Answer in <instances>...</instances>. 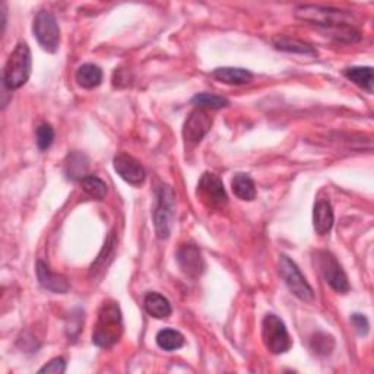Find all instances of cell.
I'll return each mask as SVG.
<instances>
[{"mask_svg": "<svg viewBox=\"0 0 374 374\" xmlns=\"http://www.w3.org/2000/svg\"><path fill=\"white\" fill-rule=\"evenodd\" d=\"M78 85L85 90H94L103 82V70L92 63L82 65L76 72Z\"/></svg>", "mask_w": 374, "mask_h": 374, "instance_id": "cell-19", "label": "cell"}, {"mask_svg": "<svg viewBox=\"0 0 374 374\" xmlns=\"http://www.w3.org/2000/svg\"><path fill=\"white\" fill-rule=\"evenodd\" d=\"M351 322H353V324H354L357 332L360 335L366 336L368 333L370 324H368V320H367V318L364 315H358V313H355V315H353V318H351Z\"/></svg>", "mask_w": 374, "mask_h": 374, "instance_id": "cell-28", "label": "cell"}, {"mask_svg": "<svg viewBox=\"0 0 374 374\" xmlns=\"http://www.w3.org/2000/svg\"><path fill=\"white\" fill-rule=\"evenodd\" d=\"M295 18L309 22L311 25L324 28L332 32V35H335V39L337 40L354 43L361 39L360 34L354 28L357 23L355 17L346 10L315 5H303L295 8Z\"/></svg>", "mask_w": 374, "mask_h": 374, "instance_id": "cell-1", "label": "cell"}, {"mask_svg": "<svg viewBox=\"0 0 374 374\" xmlns=\"http://www.w3.org/2000/svg\"><path fill=\"white\" fill-rule=\"evenodd\" d=\"M212 125V116L207 110H203V108L193 110L183 125V138L189 147H195L207 136Z\"/></svg>", "mask_w": 374, "mask_h": 374, "instance_id": "cell-10", "label": "cell"}, {"mask_svg": "<svg viewBox=\"0 0 374 374\" xmlns=\"http://www.w3.org/2000/svg\"><path fill=\"white\" fill-rule=\"evenodd\" d=\"M212 76L227 85H245L253 79V74L241 67H218L212 72Z\"/></svg>", "mask_w": 374, "mask_h": 374, "instance_id": "cell-15", "label": "cell"}, {"mask_svg": "<svg viewBox=\"0 0 374 374\" xmlns=\"http://www.w3.org/2000/svg\"><path fill=\"white\" fill-rule=\"evenodd\" d=\"M191 103L198 108H212V110H218V108H224L230 104V101L224 98V96L209 94V92L196 94L191 98Z\"/></svg>", "mask_w": 374, "mask_h": 374, "instance_id": "cell-23", "label": "cell"}, {"mask_svg": "<svg viewBox=\"0 0 374 374\" xmlns=\"http://www.w3.org/2000/svg\"><path fill=\"white\" fill-rule=\"evenodd\" d=\"M318 267L322 272V276L329 284L333 291L340 294H346L349 291L348 276L344 272L340 262L329 251H319L318 253Z\"/></svg>", "mask_w": 374, "mask_h": 374, "instance_id": "cell-9", "label": "cell"}, {"mask_svg": "<svg viewBox=\"0 0 374 374\" xmlns=\"http://www.w3.org/2000/svg\"><path fill=\"white\" fill-rule=\"evenodd\" d=\"M35 272H37L39 282L43 288L48 289V291L56 293V294H66L69 291V282L63 275L54 273L48 264H45L43 260L37 262V267H35Z\"/></svg>", "mask_w": 374, "mask_h": 374, "instance_id": "cell-13", "label": "cell"}, {"mask_svg": "<svg viewBox=\"0 0 374 374\" xmlns=\"http://www.w3.org/2000/svg\"><path fill=\"white\" fill-rule=\"evenodd\" d=\"M335 348V341L331 335L318 333L311 340V349L318 355H329Z\"/></svg>", "mask_w": 374, "mask_h": 374, "instance_id": "cell-25", "label": "cell"}, {"mask_svg": "<svg viewBox=\"0 0 374 374\" xmlns=\"http://www.w3.org/2000/svg\"><path fill=\"white\" fill-rule=\"evenodd\" d=\"M231 187L234 195L241 199V200H253L256 198V186L255 182H253L251 177L247 174H237L234 176Z\"/></svg>", "mask_w": 374, "mask_h": 374, "instance_id": "cell-21", "label": "cell"}, {"mask_svg": "<svg viewBox=\"0 0 374 374\" xmlns=\"http://www.w3.org/2000/svg\"><path fill=\"white\" fill-rule=\"evenodd\" d=\"M176 215V195L174 190L163 185L156 189V207L154 211V225L156 237L165 240L170 237Z\"/></svg>", "mask_w": 374, "mask_h": 374, "instance_id": "cell-4", "label": "cell"}, {"mask_svg": "<svg viewBox=\"0 0 374 374\" xmlns=\"http://www.w3.org/2000/svg\"><path fill=\"white\" fill-rule=\"evenodd\" d=\"M123 335V319L118 303L104 301L98 310V319L92 332V342L100 348H112Z\"/></svg>", "mask_w": 374, "mask_h": 374, "instance_id": "cell-2", "label": "cell"}, {"mask_svg": "<svg viewBox=\"0 0 374 374\" xmlns=\"http://www.w3.org/2000/svg\"><path fill=\"white\" fill-rule=\"evenodd\" d=\"M66 371V361L62 357L53 358L50 363H47L44 367L40 368V373H48V374H63Z\"/></svg>", "mask_w": 374, "mask_h": 374, "instance_id": "cell-27", "label": "cell"}, {"mask_svg": "<svg viewBox=\"0 0 374 374\" xmlns=\"http://www.w3.org/2000/svg\"><path fill=\"white\" fill-rule=\"evenodd\" d=\"M54 130L50 125L43 123L37 129V147L40 151H47L53 145Z\"/></svg>", "mask_w": 374, "mask_h": 374, "instance_id": "cell-26", "label": "cell"}, {"mask_svg": "<svg viewBox=\"0 0 374 374\" xmlns=\"http://www.w3.org/2000/svg\"><path fill=\"white\" fill-rule=\"evenodd\" d=\"M156 345L164 351H176L185 345V336L176 329H163L156 333Z\"/></svg>", "mask_w": 374, "mask_h": 374, "instance_id": "cell-22", "label": "cell"}, {"mask_svg": "<svg viewBox=\"0 0 374 374\" xmlns=\"http://www.w3.org/2000/svg\"><path fill=\"white\" fill-rule=\"evenodd\" d=\"M32 32L39 44L43 47V50L47 53L57 52L60 44V28L56 18L50 12H39L32 22Z\"/></svg>", "mask_w": 374, "mask_h": 374, "instance_id": "cell-7", "label": "cell"}, {"mask_svg": "<svg viewBox=\"0 0 374 374\" xmlns=\"http://www.w3.org/2000/svg\"><path fill=\"white\" fill-rule=\"evenodd\" d=\"M198 196L209 209H222L228 203L222 180L212 173H205L198 183Z\"/></svg>", "mask_w": 374, "mask_h": 374, "instance_id": "cell-8", "label": "cell"}, {"mask_svg": "<svg viewBox=\"0 0 374 374\" xmlns=\"http://www.w3.org/2000/svg\"><path fill=\"white\" fill-rule=\"evenodd\" d=\"M81 186L88 196H91L96 200H103L107 195V185L103 182L101 178L95 177V176H87L85 178H82Z\"/></svg>", "mask_w": 374, "mask_h": 374, "instance_id": "cell-24", "label": "cell"}, {"mask_svg": "<svg viewBox=\"0 0 374 374\" xmlns=\"http://www.w3.org/2000/svg\"><path fill=\"white\" fill-rule=\"evenodd\" d=\"M262 340L268 351L275 355L285 354L293 346L285 323L276 315H267L262 322Z\"/></svg>", "mask_w": 374, "mask_h": 374, "instance_id": "cell-5", "label": "cell"}, {"mask_svg": "<svg viewBox=\"0 0 374 374\" xmlns=\"http://www.w3.org/2000/svg\"><path fill=\"white\" fill-rule=\"evenodd\" d=\"M113 165L116 173L132 186H139L145 182V178H147L143 165L126 152L117 154L113 160Z\"/></svg>", "mask_w": 374, "mask_h": 374, "instance_id": "cell-11", "label": "cell"}, {"mask_svg": "<svg viewBox=\"0 0 374 374\" xmlns=\"http://www.w3.org/2000/svg\"><path fill=\"white\" fill-rule=\"evenodd\" d=\"M88 168H90V161L87 158V155H83L81 152H72L69 154L67 160L65 163V174L72 182H76V180L85 178L88 174Z\"/></svg>", "mask_w": 374, "mask_h": 374, "instance_id": "cell-17", "label": "cell"}, {"mask_svg": "<svg viewBox=\"0 0 374 374\" xmlns=\"http://www.w3.org/2000/svg\"><path fill=\"white\" fill-rule=\"evenodd\" d=\"M280 273L289 288V291L297 298L307 301V303L315 300V291H313V288L304 278V275L301 273L297 263L285 255H282L280 259Z\"/></svg>", "mask_w": 374, "mask_h": 374, "instance_id": "cell-6", "label": "cell"}, {"mask_svg": "<svg viewBox=\"0 0 374 374\" xmlns=\"http://www.w3.org/2000/svg\"><path fill=\"white\" fill-rule=\"evenodd\" d=\"M344 75L346 79L354 82L357 87L363 88L368 94H373V69L368 66L360 67H348Z\"/></svg>", "mask_w": 374, "mask_h": 374, "instance_id": "cell-20", "label": "cell"}, {"mask_svg": "<svg viewBox=\"0 0 374 374\" xmlns=\"http://www.w3.org/2000/svg\"><path fill=\"white\" fill-rule=\"evenodd\" d=\"M333 221L335 216L332 205L328 200L316 202L315 209H313V225H315L316 233L320 236L328 234L332 230Z\"/></svg>", "mask_w": 374, "mask_h": 374, "instance_id": "cell-14", "label": "cell"}, {"mask_svg": "<svg viewBox=\"0 0 374 374\" xmlns=\"http://www.w3.org/2000/svg\"><path fill=\"white\" fill-rule=\"evenodd\" d=\"M143 307L149 316L155 319H165L172 315V304L164 295L158 293H148L143 298Z\"/></svg>", "mask_w": 374, "mask_h": 374, "instance_id": "cell-16", "label": "cell"}, {"mask_svg": "<svg viewBox=\"0 0 374 374\" xmlns=\"http://www.w3.org/2000/svg\"><path fill=\"white\" fill-rule=\"evenodd\" d=\"M272 44L276 50L287 52V53H297V54H304V56H316L318 54L315 47H311L310 44H307L304 41L285 37V35H276V37L272 40Z\"/></svg>", "mask_w": 374, "mask_h": 374, "instance_id": "cell-18", "label": "cell"}, {"mask_svg": "<svg viewBox=\"0 0 374 374\" xmlns=\"http://www.w3.org/2000/svg\"><path fill=\"white\" fill-rule=\"evenodd\" d=\"M177 262L180 269L189 278L196 280L205 272V262L200 250L195 245H183L177 251Z\"/></svg>", "mask_w": 374, "mask_h": 374, "instance_id": "cell-12", "label": "cell"}, {"mask_svg": "<svg viewBox=\"0 0 374 374\" xmlns=\"http://www.w3.org/2000/svg\"><path fill=\"white\" fill-rule=\"evenodd\" d=\"M32 57L27 43H19L10 53L3 69V85L8 90H19L25 85L31 75Z\"/></svg>", "mask_w": 374, "mask_h": 374, "instance_id": "cell-3", "label": "cell"}]
</instances>
